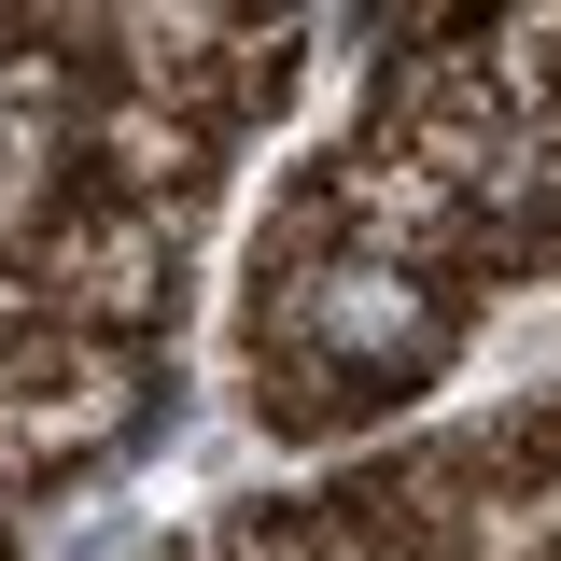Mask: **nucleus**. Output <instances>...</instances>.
<instances>
[{
	"instance_id": "nucleus-1",
	"label": "nucleus",
	"mask_w": 561,
	"mask_h": 561,
	"mask_svg": "<svg viewBox=\"0 0 561 561\" xmlns=\"http://www.w3.org/2000/svg\"><path fill=\"white\" fill-rule=\"evenodd\" d=\"M323 337H337L351 365H421V351H435V295L351 267V280H323Z\"/></svg>"
}]
</instances>
